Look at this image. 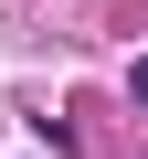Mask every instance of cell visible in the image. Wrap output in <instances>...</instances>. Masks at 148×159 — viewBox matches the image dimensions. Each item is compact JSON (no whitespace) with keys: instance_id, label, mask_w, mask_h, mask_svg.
I'll return each instance as SVG.
<instances>
[{"instance_id":"6da1fadb","label":"cell","mask_w":148,"mask_h":159,"mask_svg":"<svg viewBox=\"0 0 148 159\" xmlns=\"http://www.w3.org/2000/svg\"><path fill=\"white\" fill-rule=\"evenodd\" d=\"M127 96H137V117H148V53H137V74H127Z\"/></svg>"}]
</instances>
